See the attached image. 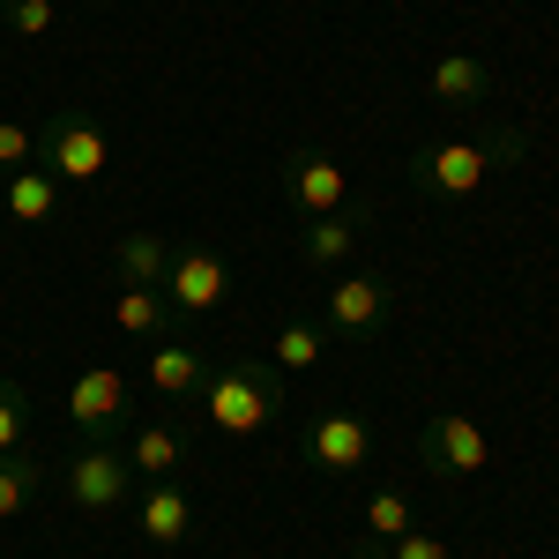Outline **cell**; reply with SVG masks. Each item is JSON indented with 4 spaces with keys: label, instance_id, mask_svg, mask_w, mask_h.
Wrapping results in <instances>:
<instances>
[{
    "label": "cell",
    "instance_id": "obj_17",
    "mask_svg": "<svg viewBox=\"0 0 559 559\" xmlns=\"http://www.w3.org/2000/svg\"><path fill=\"white\" fill-rule=\"evenodd\" d=\"M45 485H52V463H45L38 448H8L0 455V522L31 515V500H38Z\"/></svg>",
    "mask_w": 559,
    "mask_h": 559
},
{
    "label": "cell",
    "instance_id": "obj_11",
    "mask_svg": "<svg viewBox=\"0 0 559 559\" xmlns=\"http://www.w3.org/2000/svg\"><path fill=\"white\" fill-rule=\"evenodd\" d=\"M134 530H142V537H150L157 552H179V545L194 537V500H187L173 477H165V485L134 492Z\"/></svg>",
    "mask_w": 559,
    "mask_h": 559
},
{
    "label": "cell",
    "instance_id": "obj_13",
    "mask_svg": "<svg viewBox=\"0 0 559 559\" xmlns=\"http://www.w3.org/2000/svg\"><path fill=\"white\" fill-rule=\"evenodd\" d=\"M403 530H418V515H411V492L403 485H381L373 500H366V515H358V545H350V559H381Z\"/></svg>",
    "mask_w": 559,
    "mask_h": 559
},
{
    "label": "cell",
    "instance_id": "obj_4",
    "mask_svg": "<svg viewBox=\"0 0 559 559\" xmlns=\"http://www.w3.org/2000/svg\"><path fill=\"white\" fill-rule=\"evenodd\" d=\"M60 485H68V500L83 515H112V508L134 500V463H128V448H112V440H83L60 463Z\"/></svg>",
    "mask_w": 559,
    "mask_h": 559
},
{
    "label": "cell",
    "instance_id": "obj_16",
    "mask_svg": "<svg viewBox=\"0 0 559 559\" xmlns=\"http://www.w3.org/2000/svg\"><path fill=\"white\" fill-rule=\"evenodd\" d=\"M202 381H210V358L194 344H150V395L179 403V395H202Z\"/></svg>",
    "mask_w": 559,
    "mask_h": 559
},
{
    "label": "cell",
    "instance_id": "obj_9",
    "mask_svg": "<svg viewBox=\"0 0 559 559\" xmlns=\"http://www.w3.org/2000/svg\"><path fill=\"white\" fill-rule=\"evenodd\" d=\"M165 299H173L179 321H202V313H216L224 306V292H231V261L216 254V247H173V269H165V284H157Z\"/></svg>",
    "mask_w": 559,
    "mask_h": 559
},
{
    "label": "cell",
    "instance_id": "obj_8",
    "mask_svg": "<svg viewBox=\"0 0 559 559\" xmlns=\"http://www.w3.org/2000/svg\"><path fill=\"white\" fill-rule=\"evenodd\" d=\"M299 448L321 477H350V471H366V455H373V426H366L358 411H344V403H329V411L306 418Z\"/></svg>",
    "mask_w": 559,
    "mask_h": 559
},
{
    "label": "cell",
    "instance_id": "obj_5",
    "mask_svg": "<svg viewBox=\"0 0 559 559\" xmlns=\"http://www.w3.org/2000/svg\"><path fill=\"white\" fill-rule=\"evenodd\" d=\"M276 187H284V202L299 216H344V210H358L350 202V173L329 157V150H284V165H276Z\"/></svg>",
    "mask_w": 559,
    "mask_h": 559
},
{
    "label": "cell",
    "instance_id": "obj_1",
    "mask_svg": "<svg viewBox=\"0 0 559 559\" xmlns=\"http://www.w3.org/2000/svg\"><path fill=\"white\" fill-rule=\"evenodd\" d=\"M522 157V134L500 128V134H455V142H426L418 157H411V187L426 194V202H471L485 179L500 173V165H515Z\"/></svg>",
    "mask_w": 559,
    "mask_h": 559
},
{
    "label": "cell",
    "instance_id": "obj_22",
    "mask_svg": "<svg viewBox=\"0 0 559 559\" xmlns=\"http://www.w3.org/2000/svg\"><path fill=\"white\" fill-rule=\"evenodd\" d=\"M8 448H31V395H23V381L0 373V455Z\"/></svg>",
    "mask_w": 559,
    "mask_h": 559
},
{
    "label": "cell",
    "instance_id": "obj_15",
    "mask_svg": "<svg viewBox=\"0 0 559 559\" xmlns=\"http://www.w3.org/2000/svg\"><path fill=\"white\" fill-rule=\"evenodd\" d=\"M112 321H120V336H142V344H165L179 329L173 299L157 292V284H120V299H112Z\"/></svg>",
    "mask_w": 559,
    "mask_h": 559
},
{
    "label": "cell",
    "instance_id": "obj_7",
    "mask_svg": "<svg viewBox=\"0 0 559 559\" xmlns=\"http://www.w3.org/2000/svg\"><path fill=\"white\" fill-rule=\"evenodd\" d=\"M418 463H426V477L455 485V477L485 471V463H492V448H485L477 418H463V411H426V426H418Z\"/></svg>",
    "mask_w": 559,
    "mask_h": 559
},
{
    "label": "cell",
    "instance_id": "obj_18",
    "mask_svg": "<svg viewBox=\"0 0 559 559\" xmlns=\"http://www.w3.org/2000/svg\"><path fill=\"white\" fill-rule=\"evenodd\" d=\"M432 97L440 105H485L492 97V68L477 52H440L432 60Z\"/></svg>",
    "mask_w": 559,
    "mask_h": 559
},
{
    "label": "cell",
    "instance_id": "obj_10",
    "mask_svg": "<svg viewBox=\"0 0 559 559\" xmlns=\"http://www.w3.org/2000/svg\"><path fill=\"white\" fill-rule=\"evenodd\" d=\"M388 306H395V284H388L381 269H336L321 313H329L336 336H373V329L388 321Z\"/></svg>",
    "mask_w": 559,
    "mask_h": 559
},
{
    "label": "cell",
    "instance_id": "obj_21",
    "mask_svg": "<svg viewBox=\"0 0 559 559\" xmlns=\"http://www.w3.org/2000/svg\"><path fill=\"white\" fill-rule=\"evenodd\" d=\"M269 366H276L284 381L313 373V366H321V329H313V321H284V329H276V344H269Z\"/></svg>",
    "mask_w": 559,
    "mask_h": 559
},
{
    "label": "cell",
    "instance_id": "obj_23",
    "mask_svg": "<svg viewBox=\"0 0 559 559\" xmlns=\"http://www.w3.org/2000/svg\"><path fill=\"white\" fill-rule=\"evenodd\" d=\"M0 23L15 38H45V31H60V0H0Z\"/></svg>",
    "mask_w": 559,
    "mask_h": 559
},
{
    "label": "cell",
    "instance_id": "obj_14",
    "mask_svg": "<svg viewBox=\"0 0 559 559\" xmlns=\"http://www.w3.org/2000/svg\"><path fill=\"white\" fill-rule=\"evenodd\" d=\"M128 463L142 485H165V477H179V463H187V440H179V426H165V418H142V426L128 432Z\"/></svg>",
    "mask_w": 559,
    "mask_h": 559
},
{
    "label": "cell",
    "instance_id": "obj_20",
    "mask_svg": "<svg viewBox=\"0 0 559 559\" xmlns=\"http://www.w3.org/2000/svg\"><path fill=\"white\" fill-rule=\"evenodd\" d=\"M112 269H120V284H165V269H173V239L165 231H128L120 247H112Z\"/></svg>",
    "mask_w": 559,
    "mask_h": 559
},
{
    "label": "cell",
    "instance_id": "obj_25",
    "mask_svg": "<svg viewBox=\"0 0 559 559\" xmlns=\"http://www.w3.org/2000/svg\"><path fill=\"white\" fill-rule=\"evenodd\" d=\"M381 559H455V552H448V537H432V530H403Z\"/></svg>",
    "mask_w": 559,
    "mask_h": 559
},
{
    "label": "cell",
    "instance_id": "obj_6",
    "mask_svg": "<svg viewBox=\"0 0 559 559\" xmlns=\"http://www.w3.org/2000/svg\"><path fill=\"white\" fill-rule=\"evenodd\" d=\"M128 418H134V381L120 366H83L68 381V426L83 432V440H112Z\"/></svg>",
    "mask_w": 559,
    "mask_h": 559
},
{
    "label": "cell",
    "instance_id": "obj_2",
    "mask_svg": "<svg viewBox=\"0 0 559 559\" xmlns=\"http://www.w3.org/2000/svg\"><path fill=\"white\" fill-rule=\"evenodd\" d=\"M202 411H210V426L224 440H254V432H269L284 418V373L269 358H224L202 381Z\"/></svg>",
    "mask_w": 559,
    "mask_h": 559
},
{
    "label": "cell",
    "instance_id": "obj_24",
    "mask_svg": "<svg viewBox=\"0 0 559 559\" xmlns=\"http://www.w3.org/2000/svg\"><path fill=\"white\" fill-rule=\"evenodd\" d=\"M23 165H38V134L23 120H0V173H23Z\"/></svg>",
    "mask_w": 559,
    "mask_h": 559
},
{
    "label": "cell",
    "instance_id": "obj_12",
    "mask_svg": "<svg viewBox=\"0 0 559 559\" xmlns=\"http://www.w3.org/2000/svg\"><path fill=\"white\" fill-rule=\"evenodd\" d=\"M358 231H366V202L344 210V216H306L299 224V261L321 269V276H336V269L358 254Z\"/></svg>",
    "mask_w": 559,
    "mask_h": 559
},
{
    "label": "cell",
    "instance_id": "obj_19",
    "mask_svg": "<svg viewBox=\"0 0 559 559\" xmlns=\"http://www.w3.org/2000/svg\"><path fill=\"white\" fill-rule=\"evenodd\" d=\"M0 202H8L15 224H45V216L60 210V179L45 173V165H23V173L0 179Z\"/></svg>",
    "mask_w": 559,
    "mask_h": 559
},
{
    "label": "cell",
    "instance_id": "obj_3",
    "mask_svg": "<svg viewBox=\"0 0 559 559\" xmlns=\"http://www.w3.org/2000/svg\"><path fill=\"white\" fill-rule=\"evenodd\" d=\"M38 165L60 187H90V179H105V165H112V134H105V120H90L83 105H68V112H52L38 128Z\"/></svg>",
    "mask_w": 559,
    "mask_h": 559
}]
</instances>
